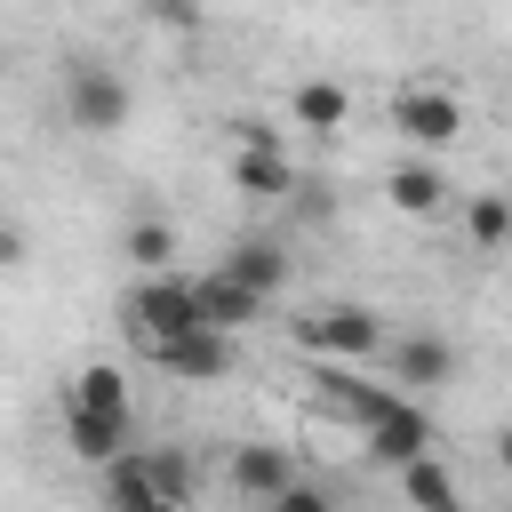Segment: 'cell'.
I'll use <instances>...</instances> for the list:
<instances>
[{
  "label": "cell",
  "mask_w": 512,
  "mask_h": 512,
  "mask_svg": "<svg viewBox=\"0 0 512 512\" xmlns=\"http://www.w3.org/2000/svg\"><path fill=\"white\" fill-rule=\"evenodd\" d=\"M0 264H24V224H16V216L0 224Z\"/></svg>",
  "instance_id": "cell-22"
},
{
  "label": "cell",
  "mask_w": 512,
  "mask_h": 512,
  "mask_svg": "<svg viewBox=\"0 0 512 512\" xmlns=\"http://www.w3.org/2000/svg\"><path fill=\"white\" fill-rule=\"evenodd\" d=\"M384 120H392L424 160H432V152H448V144L464 136V96H456L448 80H408V88H392Z\"/></svg>",
  "instance_id": "cell-3"
},
{
  "label": "cell",
  "mask_w": 512,
  "mask_h": 512,
  "mask_svg": "<svg viewBox=\"0 0 512 512\" xmlns=\"http://www.w3.org/2000/svg\"><path fill=\"white\" fill-rule=\"evenodd\" d=\"M288 344L304 352V360H320V368H344V360H368V352H384L392 336H384V320L368 312V304H312V312H296L288 320Z\"/></svg>",
  "instance_id": "cell-1"
},
{
  "label": "cell",
  "mask_w": 512,
  "mask_h": 512,
  "mask_svg": "<svg viewBox=\"0 0 512 512\" xmlns=\"http://www.w3.org/2000/svg\"><path fill=\"white\" fill-rule=\"evenodd\" d=\"M264 512H272V504H264Z\"/></svg>",
  "instance_id": "cell-24"
},
{
  "label": "cell",
  "mask_w": 512,
  "mask_h": 512,
  "mask_svg": "<svg viewBox=\"0 0 512 512\" xmlns=\"http://www.w3.org/2000/svg\"><path fill=\"white\" fill-rule=\"evenodd\" d=\"M464 240L480 248V256H496V248H512V192H464Z\"/></svg>",
  "instance_id": "cell-19"
},
{
  "label": "cell",
  "mask_w": 512,
  "mask_h": 512,
  "mask_svg": "<svg viewBox=\"0 0 512 512\" xmlns=\"http://www.w3.org/2000/svg\"><path fill=\"white\" fill-rule=\"evenodd\" d=\"M464 368V352L448 344V336H432V328H400L392 344H384V376H392V392H432V384H448Z\"/></svg>",
  "instance_id": "cell-5"
},
{
  "label": "cell",
  "mask_w": 512,
  "mask_h": 512,
  "mask_svg": "<svg viewBox=\"0 0 512 512\" xmlns=\"http://www.w3.org/2000/svg\"><path fill=\"white\" fill-rule=\"evenodd\" d=\"M64 408H96V416H136L128 368H112V360H88V368H72V392H64Z\"/></svg>",
  "instance_id": "cell-15"
},
{
  "label": "cell",
  "mask_w": 512,
  "mask_h": 512,
  "mask_svg": "<svg viewBox=\"0 0 512 512\" xmlns=\"http://www.w3.org/2000/svg\"><path fill=\"white\" fill-rule=\"evenodd\" d=\"M120 328H128L144 352H160V344L192 336V328H200V304H192V272H168V280H136V288L120 296Z\"/></svg>",
  "instance_id": "cell-2"
},
{
  "label": "cell",
  "mask_w": 512,
  "mask_h": 512,
  "mask_svg": "<svg viewBox=\"0 0 512 512\" xmlns=\"http://www.w3.org/2000/svg\"><path fill=\"white\" fill-rule=\"evenodd\" d=\"M120 256L136 264V280H168L176 256H184V240H176L168 216H128V224H120Z\"/></svg>",
  "instance_id": "cell-12"
},
{
  "label": "cell",
  "mask_w": 512,
  "mask_h": 512,
  "mask_svg": "<svg viewBox=\"0 0 512 512\" xmlns=\"http://www.w3.org/2000/svg\"><path fill=\"white\" fill-rule=\"evenodd\" d=\"M64 448L96 472H112L120 456H136V416H96V408H64Z\"/></svg>",
  "instance_id": "cell-8"
},
{
  "label": "cell",
  "mask_w": 512,
  "mask_h": 512,
  "mask_svg": "<svg viewBox=\"0 0 512 512\" xmlns=\"http://www.w3.org/2000/svg\"><path fill=\"white\" fill-rule=\"evenodd\" d=\"M144 464H152V488L168 504H192V456L184 448H144Z\"/></svg>",
  "instance_id": "cell-20"
},
{
  "label": "cell",
  "mask_w": 512,
  "mask_h": 512,
  "mask_svg": "<svg viewBox=\"0 0 512 512\" xmlns=\"http://www.w3.org/2000/svg\"><path fill=\"white\" fill-rule=\"evenodd\" d=\"M288 120H296V128H312V136H336V128L352 120L344 80H320V72H312V80H296V88H288Z\"/></svg>",
  "instance_id": "cell-14"
},
{
  "label": "cell",
  "mask_w": 512,
  "mask_h": 512,
  "mask_svg": "<svg viewBox=\"0 0 512 512\" xmlns=\"http://www.w3.org/2000/svg\"><path fill=\"white\" fill-rule=\"evenodd\" d=\"M128 80L112 72V64H96V56H72L64 64V120L80 128V136H112L120 120H128Z\"/></svg>",
  "instance_id": "cell-4"
},
{
  "label": "cell",
  "mask_w": 512,
  "mask_h": 512,
  "mask_svg": "<svg viewBox=\"0 0 512 512\" xmlns=\"http://www.w3.org/2000/svg\"><path fill=\"white\" fill-rule=\"evenodd\" d=\"M224 480L248 496V512H264V504H280L304 472H296V456H288L280 440H240V448L224 456Z\"/></svg>",
  "instance_id": "cell-6"
},
{
  "label": "cell",
  "mask_w": 512,
  "mask_h": 512,
  "mask_svg": "<svg viewBox=\"0 0 512 512\" xmlns=\"http://www.w3.org/2000/svg\"><path fill=\"white\" fill-rule=\"evenodd\" d=\"M496 464H504V472H512V424H504V432H496Z\"/></svg>",
  "instance_id": "cell-23"
},
{
  "label": "cell",
  "mask_w": 512,
  "mask_h": 512,
  "mask_svg": "<svg viewBox=\"0 0 512 512\" xmlns=\"http://www.w3.org/2000/svg\"><path fill=\"white\" fill-rule=\"evenodd\" d=\"M384 200H392L400 216L432 224V216H448V208H456V184H448V168H440V160H400V168L384 176Z\"/></svg>",
  "instance_id": "cell-9"
},
{
  "label": "cell",
  "mask_w": 512,
  "mask_h": 512,
  "mask_svg": "<svg viewBox=\"0 0 512 512\" xmlns=\"http://www.w3.org/2000/svg\"><path fill=\"white\" fill-rule=\"evenodd\" d=\"M192 304H200V328H216V336H240L248 320H264V296H248L232 272H192Z\"/></svg>",
  "instance_id": "cell-10"
},
{
  "label": "cell",
  "mask_w": 512,
  "mask_h": 512,
  "mask_svg": "<svg viewBox=\"0 0 512 512\" xmlns=\"http://www.w3.org/2000/svg\"><path fill=\"white\" fill-rule=\"evenodd\" d=\"M232 192L240 200H288L304 184H296V160L288 152H232Z\"/></svg>",
  "instance_id": "cell-16"
},
{
  "label": "cell",
  "mask_w": 512,
  "mask_h": 512,
  "mask_svg": "<svg viewBox=\"0 0 512 512\" xmlns=\"http://www.w3.org/2000/svg\"><path fill=\"white\" fill-rule=\"evenodd\" d=\"M272 512H336V496H328L320 480H296V488H288V496H280Z\"/></svg>",
  "instance_id": "cell-21"
},
{
  "label": "cell",
  "mask_w": 512,
  "mask_h": 512,
  "mask_svg": "<svg viewBox=\"0 0 512 512\" xmlns=\"http://www.w3.org/2000/svg\"><path fill=\"white\" fill-rule=\"evenodd\" d=\"M168 376H184V384H216V376H232V336H216V328H192V336H176V344H160L152 352Z\"/></svg>",
  "instance_id": "cell-11"
},
{
  "label": "cell",
  "mask_w": 512,
  "mask_h": 512,
  "mask_svg": "<svg viewBox=\"0 0 512 512\" xmlns=\"http://www.w3.org/2000/svg\"><path fill=\"white\" fill-rule=\"evenodd\" d=\"M216 272H232L248 296H280V280H288V256H280V240H232L224 256H216Z\"/></svg>",
  "instance_id": "cell-13"
},
{
  "label": "cell",
  "mask_w": 512,
  "mask_h": 512,
  "mask_svg": "<svg viewBox=\"0 0 512 512\" xmlns=\"http://www.w3.org/2000/svg\"><path fill=\"white\" fill-rule=\"evenodd\" d=\"M400 496H408V512H464V480L448 472V456L408 464V472H400Z\"/></svg>",
  "instance_id": "cell-17"
},
{
  "label": "cell",
  "mask_w": 512,
  "mask_h": 512,
  "mask_svg": "<svg viewBox=\"0 0 512 512\" xmlns=\"http://www.w3.org/2000/svg\"><path fill=\"white\" fill-rule=\"evenodd\" d=\"M368 456H376V464H392V472L424 464V456H432V416H424V408L400 392V400H392V408L368 424Z\"/></svg>",
  "instance_id": "cell-7"
},
{
  "label": "cell",
  "mask_w": 512,
  "mask_h": 512,
  "mask_svg": "<svg viewBox=\"0 0 512 512\" xmlns=\"http://www.w3.org/2000/svg\"><path fill=\"white\" fill-rule=\"evenodd\" d=\"M104 504H112V512H184V504H168V496L152 488V464H144V448H136V456H120V464L104 472Z\"/></svg>",
  "instance_id": "cell-18"
}]
</instances>
